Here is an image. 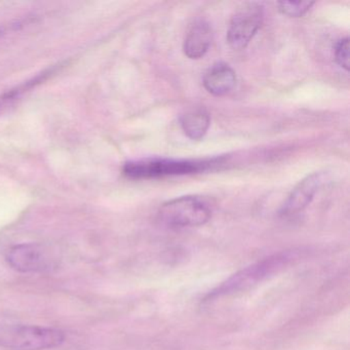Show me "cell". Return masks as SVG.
Masks as SVG:
<instances>
[{"label":"cell","mask_w":350,"mask_h":350,"mask_svg":"<svg viewBox=\"0 0 350 350\" xmlns=\"http://www.w3.org/2000/svg\"><path fill=\"white\" fill-rule=\"evenodd\" d=\"M211 118L202 108L189 110L181 118V126L186 136L191 140H202L210 128Z\"/></svg>","instance_id":"30bf717a"},{"label":"cell","mask_w":350,"mask_h":350,"mask_svg":"<svg viewBox=\"0 0 350 350\" xmlns=\"http://www.w3.org/2000/svg\"><path fill=\"white\" fill-rule=\"evenodd\" d=\"M212 40L213 30L210 23L206 20H196L184 38V54L191 60L202 59L208 53Z\"/></svg>","instance_id":"ba28073f"},{"label":"cell","mask_w":350,"mask_h":350,"mask_svg":"<svg viewBox=\"0 0 350 350\" xmlns=\"http://www.w3.org/2000/svg\"><path fill=\"white\" fill-rule=\"evenodd\" d=\"M62 329L42 325H18L0 329V347L8 350H49L62 345Z\"/></svg>","instance_id":"7a4b0ae2"},{"label":"cell","mask_w":350,"mask_h":350,"mask_svg":"<svg viewBox=\"0 0 350 350\" xmlns=\"http://www.w3.org/2000/svg\"><path fill=\"white\" fill-rule=\"evenodd\" d=\"M327 182V174L313 173L305 177L292 190L280 208L282 216H292L307 208L314 198L315 194Z\"/></svg>","instance_id":"52a82bcc"},{"label":"cell","mask_w":350,"mask_h":350,"mask_svg":"<svg viewBox=\"0 0 350 350\" xmlns=\"http://www.w3.org/2000/svg\"><path fill=\"white\" fill-rule=\"evenodd\" d=\"M213 161H176L167 159H146L130 161L124 167V174L130 179H157L167 176L189 175L204 171Z\"/></svg>","instance_id":"277c9868"},{"label":"cell","mask_w":350,"mask_h":350,"mask_svg":"<svg viewBox=\"0 0 350 350\" xmlns=\"http://www.w3.org/2000/svg\"><path fill=\"white\" fill-rule=\"evenodd\" d=\"M263 7L260 3H247L237 10L227 30V42L233 50L247 48L263 23Z\"/></svg>","instance_id":"5b68a950"},{"label":"cell","mask_w":350,"mask_h":350,"mask_svg":"<svg viewBox=\"0 0 350 350\" xmlns=\"http://www.w3.org/2000/svg\"><path fill=\"white\" fill-rule=\"evenodd\" d=\"M336 62L344 70H349V38L340 40L334 50Z\"/></svg>","instance_id":"4fadbf2b"},{"label":"cell","mask_w":350,"mask_h":350,"mask_svg":"<svg viewBox=\"0 0 350 350\" xmlns=\"http://www.w3.org/2000/svg\"><path fill=\"white\" fill-rule=\"evenodd\" d=\"M202 83L211 95L222 97L228 95L234 89L237 75L226 63H216L206 71Z\"/></svg>","instance_id":"9c48e42d"},{"label":"cell","mask_w":350,"mask_h":350,"mask_svg":"<svg viewBox=\"0 0 350 350\" xmlns=\"http://www.w3.org/2000/svg\"><path fill=\"white\" fill-rule=\"evenodd\" d=\"M44 77V75H42V77H36V79L29 81V83H26V85H20L17 89L11 90V91L7 92V93L3 94V95H0V113H3L5 109L11 107L17 100H19V98L22 97V95H23L25 92L29 91L34 85L40 83Z\"/></svg>","instance_id":"8fae6325"},{"label":"cell","mask_w":350,"mask_h":350,"mask_svg":"<svg viewBox=\"0 0 350 350\" xmlns=\"http://www.w3.org/2000/svg\"><path fill=\"white\" fill-rule=\"evenodd\" d=\"M212 217L208 202L198 196H182L165 202L159 218L170 228H186L206 224Z\"/></svg>","instance_id":"3957f363"},{"label":"cell","mask_w":350,"mask_h":350,"mask_svg":"<svg viewBox=\"0 0 350 350\" xmlns=\"http://www.w3.org/2000/svg\"><path fill=\"white\" fill-rule=\"evenodd\" d=\"M8 263L23 273H44L57 266L56 256L40 243H21L11 247L7 254Z\"/></svg>","instance_id":"8992f818"},{"label":"cell","mask_w":350,"mask_h":350,"mask_svg":"<svg viewBox=\"0 0 350 350\" xmlns=\"http://www.w3.org/2000/svg\"><path fill=\"white\" fill-rule=\"evenodd\" d=\"M298 258L295 252H282L269 256L261 261L256 262L237 273L231 275L228 280L217 286L208 293L206 301L214 300L223 296L235 294L241 291L247 290L269 276L278 273L286 266L290 265L295 259Z\"/></svg>","instance_id":"6da1fadb"},{"label":"cell","mask_w":350,"mask_h":350,"mask_svg":"<svg viewBox=\"0 0 350 350\" xmlns=\"http://www.w3.org/2000/svg\"><path fill=\"white\" fill-rule=\"evenodd\" d=\"M278 10L282 15L290 18H301L308 13L314 3L309 1H280L278 3Z\"/></svg>","instance_id":"7c38bea8"}]
</instances>
